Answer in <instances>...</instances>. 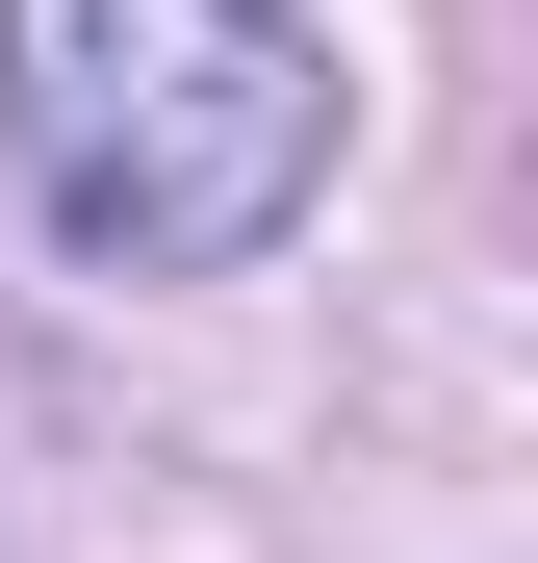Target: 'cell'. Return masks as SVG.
Returning <instances> with one entry per match:
<instances>
[{
	"mask_svg": "<svg viewBox=\"0 0 538 563\" xmlns=\"http://www.w3.org/2000/svg\"><path fill=\"white\" fill-rule=\"evenodd\" d=\"M0 154L77 256L231 282L333 179V52L308 0H0Z\"/></svg>",
	"mask_w": 538,
	"mask_h": 563,
	"instance_id": "1",
	"label": "cell"
}]
</instances>
